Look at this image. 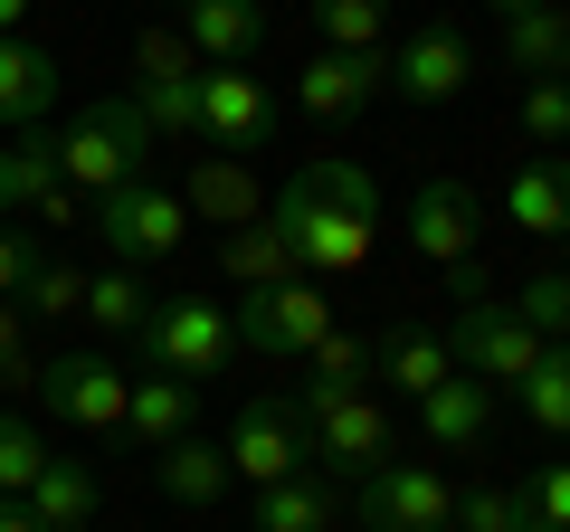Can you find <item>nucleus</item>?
Listing matches in <instances>:
<instances>
[{"label":"nucleus","mask_w":570,"mask_h":532,"mask_svg":"<svg viewBox=\"0 0 570 532\" xmlns=\"http://www.w3.org/2000/svg\"><path fill=\"white\" fill-rule=\"evenodd\" d=\"M153 475H163V494H171V504H190V513L219 504V494L238 485V475H228V447H219V437H200V428L171 437V447L153 456Z\"/></svg>","instance_id":"nucleus-21"},{"label":"nucleus","mask_w":570,"mask_h":532,"mask_svg":"<svg viewBox=\"0 0 570 532\" xmlns=\"http://www.w3.org/2000/svg\"><path fill=\"white\" fill-rule=\"evenodd\" d=\"M475 86V39L456 20H428L400 39V58H390V96L400 105H456Z\"/></svg>","instance_id":"nucleus-9"},{"label":"nucleus","mask_w":570,"mask_h":532,"mask_svg":"<svg viewBox=\"0 0 570 532\" xmlns=\"http://www.w3.org/2000/svg\"><path fill=\"white\" fill-rule=\"evenodd\" d=\"M39 10V0H0V39H20V20Z\"/></svg>","instance_id":"nucleus-43"},{"label":"nucleus","mask_w":570,"mask_h":532,"mask_svg":"<svg viewBox=\"0 0 570 532\" xmlns=\"http://www.w3.org/2000/svg\"><path fill=\"white\" fill-rule=\"evenodd\" d=\"M371 371H381V381H400V400H428V390L448 381V343H438V333H419V324H390L381 343H371Z\"/></svg>","instance_id":"nucleus-24"},{"label":"nucleus","mask_w":570,"mask_h":532,"mask_svg":"<svg viewBox=\"0 0 570 532\" xmlns=\"http://www.w3.org/2000/svg\"><path fill=\"white\" fill-rule=\"evenodd\" d=\"M48 266V247H39V228H20V219H0V295L20 305L29 295V276Z\"/></svg>","instance_id":"nucleus-38"},{"label":"nucleus","mask_w":570,"mask_h":532,"mask_svg":"<svg viewBox=\"0 0 570 532\" xmlns=\"http://www.w3.org/2000/svg\"><path fill=\"white\" fill-rule=\"evenodd\" d=\"M456 494L438 466H400L390 456L381 475H362V532H448Z\"/></svg>","instance_id":"nucleus-13"},{"label":"nucleus","mask_w":570,"mask_h":532,"mask_svg":"<svg viewBox=\"0 0 570 532\" xmlns=\"http://www.w3.org/2000/svg\"><path fill=\"white\" fill-rule=\"evenodd\" d=\"M513 314H523L542 343H570V266H542V276L513 295Z\"/></svg>","instance_id":"nucleus-34"},{"label":"nucleus","mask_w":570,"mask_h":532,"mask_svg":"<svg viewBox=\"0 0 570 532\" xmlns=\"http://www.w3.org/2000/svg\"><path fill=\"white\" fill-rule=\"evenodd\" d=\"M48 105H58V58L29 39H0V124L20 134V124H39Z\"/></svg>","instance_id":"nucleus-23"},{"label":"nucleus","mask_w":570,"mask_h":532,"mask_svg":"<svg viewBox=\"0 0 570 532\" xmlns=\"http://www.w3.org/2000/svg\"><path fill=\"white\" fill-rule=\"evenodd\" d=\"M305 10L324 48H390V20H400V0H305Z\"/></svg>","instance_id":"nucleus-29"},{"label":"nucleus","mask_w":570,"mask_h":532,"mask_svg":"<svg viewBox=\"0 0 570 532\" xmlns=\"http://www.w3.org/2000/svg\"><path fill=\"white\" fill-rule=\"evenodd\" d=\"M142 362L163 371V381H219L228 362H238V324H228V305H209V295H163V305L142 314Z\"/></svg>","instance_id":"nucleus-3"},{"label":"nucleus","mask_w":570,"mask_h":532,"mask_svg":"<svg viewBox=\"0 0 570 532\" xmlns=\"http://www.w3.org/2000/svg\"><path fill=\"white\" fill-rule=\"evenodd\" d=\"M29 390H39V410H48V418H67V428H124L134 371H115L105 352H67V362H48Z\"/></svg>","instance_id":"nucleus-10"},{"label":"nucleus","mask_w":570,"mask_h":532,"mask_svg":"<svg viewBox=\"0 0 570 532\" xmlns=\"http://www.w3.org/2000/svg\"><path fill=\"white\" fill-rule=\"evenodd\" d=\"M390 447H400V428H390V410L371 400V390H352V400H324V410H305V475H381Z\"/></svg>","instance_id":"nucleus-4"},{"label":"nucleus","mask_w":570,"mask_h":532,"mask_svg":"<svg viewBox=\"0 0 570 532\" xmlns=\"http://www.w3.org/2000/svg\"><path fill=\"white\" fill-rule=\"evenodd\" d=\"M475 228H485V209H475L466 181H428L419 200H409V247L438 266H466L475 257Z\"/></svg>","instance_id":"nucleus-14"},{"label":"nucleus","mask_w":570,"mask_h":532,"mask_svg":"<svg viewBox=\"0 0 570 532\" xmlns=\"http://www.w3.org/2000/svg\"><path fill=\"white\" fill-rule=\"evenodd\" d=\"M77 314H96L105 333H142L153 295H142V276H134V266H96V276H86V305H77Z\"/></svg>","instance_id":"nucleus-31"},{"label":"nucleus","mask_w":570,"mask_h":532,"mask_svg":"<svg viewBox=\"0 0 570 532\" xmlns=\"http://www.w3.org/2000/svg\"><path fill=\"white\" fill-rule=\"evenodd\" d=\"M96 238H105V257L115 266H171L181 257V238H190V209H181V190H163V181H134V190H105L96 200Z\"/></svg>","instance_id":"nucleus-5"},{"label":"nucleus","mask_w":570,"mask_h":532,"mask_svg":"<svg viewBox=\"0 0 570 532\" xmlns=\"http://www.w3.org/2000/svg\"><path fill=\"white\" fill-rule=\"evenodd\" d=\"M485 10L494 20H523V10H542V0H485Z\"/></svg>","instance_id":"nucleus-44"},{"label":"nucleus","mask_w":570,"mask_h":532,"mask_svg":"<svg viewBox=\"0 0 570 532\" xmlns=\"http://www.w3.org/2000/svg\"><path fill=\"white\" fill-rule=\"evenodd\" d=\"M58 181L77 190V200H105V190L153 181V124H142L134 96H96V105L58 134Z\"/></svg>","instance_id":"nucleus-2"},{"label":"nucleus","mask_w":570,"mask_h":532,"mask_svg":"<svg viewBox=\"0 0 570 532\" xmlns=\"http://www.w3.org/2000/svg\"><path fill=\"white\" fill-rule=\"evenodd\" d=\"M390 96V48H314V67L295 77V105L314 124H352Z\"/></svg>","instance_id":"nucleus-12"},{"label":"nucleus","mask_w":570,"mask_h":532,"mask_svg":"<svg viewBox=\"0 0 570 532\" xmlns=\"http://www.w3.org/2000/svg\"><path fill=\"white\" fill-rule=\"evenodd\" d=\"M219 447H228V475H247V485L266 494V485H285V475H305V410H295V400H247Z\"/></svg>","instance_id":"nucleus-11"},{"label":"nucleus","mask_w":570,"mask_h":532,"mask_svg":"<svg viewBox=\"0 0 570 532\" xmlns=\"http://www.w3.org/2000/svg\"><path fill=\"white\" fill-rule=\"evenodd\" d=\"M513 504H523V532H570V456L561 466H532L513 485Z\"/></svg>","instance_id":"nucleus-33"},{"label":"nucleus","mask_w":570,"mask_h":532,"mask_svg":"<svg viewBox=\"0 0 570 532\" xmlns=\"http://www.w3.org/2000/svg\"><path fill=\"white\" fill-rule=\"evenodd\" d=\"M419 428H428V447H448V456H466L475 437L494 428V390L485 381H466V371H448V381L419 400Z\"/></svg>","instance_id":"nucleus-17"},{"label":"nucleus","mask_w":570,"mask_h":532,"mask_svg":"<svg viewBox=\"0 0 570 532\" xmlns=\"http://www.w3.org/2000/svg\"><path fill=\"white\" fill-rule=\"evenodd\" d=\"M448 532H523V504H513L504 485H475V494H456Z\"/></svg>","instance_id":"nucleus-39"},{"label":"nucleus","mask_w":570,"mask_h":532,"mask_svg":"<svg viewBox=\"0 0 570 532\" xmlns=\"http://www.w3.org/2000/svg\"><path fill=\"white\" fill-rule=\"evenodd\" d=\"M29 381H39V362H29V314L0 295V400H10V390H29Z\"/></svg>","instance_id":"nucleus-40"},{"label":"nucleus","mask_w":570,"mask_h":532,"mask_svg":"<svg viewBox=\"0 0 570 532\" xmlns=\"http://www.w3.org/2000/svg\"><path fill=\"white\" fill-rule=\"evenodd\" d=\"M257 10H266V0H257Z\"/></svg>","instance_id":"nucleus-47"},{"label":"nucleus","mask_w":570,"mask_h":532,"mask_svg":"<svg viewBox=\"0 0 570 532\" xmlns=\"http://www.w3.org/2000/svg\"><path fill=\"white\" fill-rule=\"evenodd\" d=\"M181 209H190V219H219V228L266 219V200H257V171H247V162H228V152H200V162H190Z\"/></svg>","instance_id":"nucleus-19"},{"label":"nucleus","mask_w":570,"mask_h":532,"mask_svg":"<svg viewBox=\"0 0 570 532\" xmlns=\"http://www.w3.org/2000/svg\"><path fill=\"white\" fill-rule=\"evenodd\" d=\"M448 362L466 371V381H485V390H513L532 362H542V333H532L513 305L485 295V305H456L448 314Z\"/></svg>","instance_id":"nucleus-7"},{"label":"nucleus","mask_w":570,"mask_h":532,"mask_svg":"<svg viewBox=\"0 0 570 532\" xmlns=\"http://www.w3.org/2000/svg\"><path fill=\"white\" fill-rule=\"evenodd\" d=\"M276 238L295 247V276L333 286V276H362L371 238H381V190H371L362 162H305L295 181L276 190Z\"/></svg>","instance_id":"nucleus-1"},{"label":"nucleus","mask_w":570,"mask_h":532,"mask_svg":"<svg viewBox=\"0 0 570 532\" xmlns=\"http://www.w3.org/2000/svg\"><path fill=\"white\" fill-rule=\"evenodd\" d=\"M134 105L153 124V144L163 134H200V77H134Z\"/></svg>","instance_id":"nucleus-32"},{"label":"nucleus","mask_w":570,"mask_h":532,"mask_svg":"<svg viewBox=\"0 0 570 532\" xmlns=\"http://www.w3.org/2000/svg\"><path fill=\"white\" fill-rule=\"evenodd\" d=\"M561 39H570V10H561V0H542V10H523V20H504V58L523 67V86L561 67Z\"/></svg>","instance_id":"nucleus-30"},{"label":"nucleus","mask_w":570,"mask_h":532,"mask_svg":"<svg viewBox=\"0 0 570 532\" xmlns=\"http://www.w3.org/2000/svg\"><path fill=\"white\" fill-rule=\"evenodd\" d=\"M352 390H371V343L333 324L324 343L305 352V390H295V410H324V400H352Z\"/></svg>","instance_id":"nucleus-25"},{"label":"nucleus","mask_w":570,"mask_h":532,"mask_svg":"<svg viewBox=\"0 0 570 532\" xmlns=\"http://www.w3.org/2000/svg\"><path fill=\"white\" fill-rule=\"evenodd\" d=\"M551 77H561V86H570V39H561V67H551Z\"/></svg>","instance_id":"nucleus-45"},{"label":"nucleus","mask_w":570,"mask_h":532,"mask_svg":"<svg viewBox=\"0 0 570 532\" xmlns=\"http://www.w3.org/2000/svg\"><path fill=\"white\" fill-rule=\"evenodd\" d=\"M523 134H532L542 152L570 144V86H561V77H532V86H523Z\"/></svg>","instance_id":"nucleus-36"},{"label":"nucleus","mask_w":570,"mask_h":532,"mask_svg":"<svg viewBox=\"0 0 570 532\" xmlns=\"http://www.w3.org/2000/svg\"><path fill=\"white\" fill-rule=\"evenodd\" d=\"M39 466H48V437L29 428L20 410H0V494H29V485H39Z\"/></svg>","instance_id":"nucleus-35"},{"label":"nucleus","mask_w":570,"mask_h":532,"mask_svg":"<svg viewBox=\"0 0 570 532\" xmlns=\"http://www.w3.org/2000/svg\"><path fill=\"white\" fill-rule=\"evenodd\" d=\"M181 39L200 48V67H247L266 48V10H257V0H190Z\"/></svg>","instance_id":"nucleus-15"},{"label":"nucleus","mask_w":570,"mask_h":532,"mask_svg":"<svg viewBox=\"0 0 570 532\" xmlns=\"http://www.w3.org/2000/svg\"><path fill=\"white\" fill-rule=\"evenodd\" d=\"M0 532H39V513H29L20 494H0Z\"/></svg>","instance_id":"nucleus-42"},{"label":"nucleus","mask_w":570,"mask_h":532,"mask_svg":"<svg viewBox=\"0 0 570 532\" xmlns=\"http://www.w3.org/2000/svg\"><path fill=\"white\" fill-rule=\"evenodd\" d=\"M247 532H333V485L324 475H285V485L257 494Z\"/></svg>","instance_id":"nucleus-26"},{"label":"nucleus","mask_w":570,"mask_h":532,"mask_svg":"<svg viewBox=\"0 0 570 532\" xmlns=\"http://www.w3.org/2000/svg\"><path fill=\"white\" fill-rule=\"evenodd\" d=\"M504 219L532 228V238H570V162L561 152H532V162L504 181Z\"/></svg>","instance_id":"nucleus-16"},{"label":"nucleus","mask_w":570,"mask_h":532,"mask_svg":"<svg viewBox=\"0 0 570 532\" xmlns=\"http://www.w3.org/2000/svg\"><path fill=\"white\" fill-rule=\"evenodd\" d=\"M48 190H58V134L48 124H20L0 144V219H29Z\"/></svg>","instance_id":"nucleus-18"},{"label":"nucleus","mask_w":570,"mask_h":532,"mask_svg":"<svg viewBox=\"0 0 570 532\" xmlns=\"http://www.w3.org/2000/svg\"><path fill=\"white\" fill-rule=\"evenodd\" d=\"M181 10H190V0H181Z\"/></svg>","instance_id":"nucleus-46"},{"label":"nucleus","mask_w":570,"mask_h":532,"mask_svg":"<svg viewBox=\"0 0 570 532\" xmlns=\"http://www.w3.org/2000/svg\"><path fill=\"white\" fill-rule=\"evenodd\" d=\"M238 352H266V362H305L314 343L333 333V295L314 286V276H285V286H257L238 314Z\"/></svg>","instance_id":"nucleus-6"},{"label":"nucleus","mask_w":570,"mask_h":532,"mask_svg":"<svg viewBox=\"0 0 570 532\" xmlns=\"http://www.w3.org/2000/svg\"><path fill=\"white\" fill-rule=\"evenodd\" d=\"M77 305H86V266H67V257H48L20 295V314H77Z\"/></svg>","instance_id":"nucleus-37"},{"label":"nucleus","mask_w":570,"mask_h":532,"mask_svg":"<svg viewBox=\"0 0 570 532\" xmlns=\"http://www.w3.org/2000/svg\"><path fill=\"white\" fill-rule=\"evenodd\" d=\"M561 247H570V238H561Z\"/></svg>","instance_id":"nucleus-48"},{"label":"nucleus","mask_w":570,"mask_h":532,"mask_svg":"<svg viewBox=\"0 0 570 532\" xmlns=\"http://www.w3.org/2000/svg\"><path fill=\"white\" fill-rule=\"evenodd\" d=\"M200 144L228 152V162H247V152L276 144V96H266V77H247V67H200Z\"/></svg>","instance_id":"nucleus-8"},{"label":"nucleus","mask_w":570,"mask_h":532,"mask_svg":"<svg viewBox=\"0 0 570 532\" xmlns=\"http://www.w3.org/2000/svg\"><path fill=\"white\" fill-rule=\"evenodd\" d=\"M513 400H523V418L542 437H570V343H542V362L513 381Z\"/></svg>","instance_id":"nucleus-28"},{"label":"nucleus","mask_w":570,"mask_h":532,"mask_svg":"<svg viewBox=\"0 0 570 532\" xmlns=\"http://www.w3.org/2000/svg\"><path fill=\"white\" fill-rule=\"evenodd\" d=\"M29 219H39V228H77V219H86V200H77V190H67V181H58V190H48V200H39V209H29Z\"/></svg>","instance_id":"nucleus-41"},{"label":"nucleus","mask_w":570,"mask_h":532,"mask_svg":"<svg viewBox=\"0 0 570 532\" xmlns=\"http://www.w3.org/2000/svg\"><path fill=\"white\" fill-rule=\"evenodd\" d=\"M190 410H200V390H190V381H163V371H153V381H134V400H124V437L163 456L171 437H190Z\"/></svg>","instance_id":"nucleus-22"},{"label":"nucleus","mask_w":570,"mask_h":532,"mask_svg":"<svg viewBox=\"0 0 570 532\" xmlns=\"http://www.w3.org/2000/svg\"><path fill=\"white\" fill-rule=\"evenodd\" d=\"M219 266L257 295V286H285V276H295V247L276 238V219H247V228H228V238H219Z\"/></svg>","instance_id":"nucleus-27"},{"label":"nucleus","mask_w":570,"mask_h":532,"mask_svg":"<svg viewBox=\"0 0 570 532\" xmlns=\"http://www.w3.org/2000/svg\"><path fill=\"white\" fill-rule=\"evenodd\" d=\"M29 513H39V532H96V466H86V456H48L39 466V485L20 494Z\"/></svg>","instance_id":"nucleus-20"}]
</instances>
